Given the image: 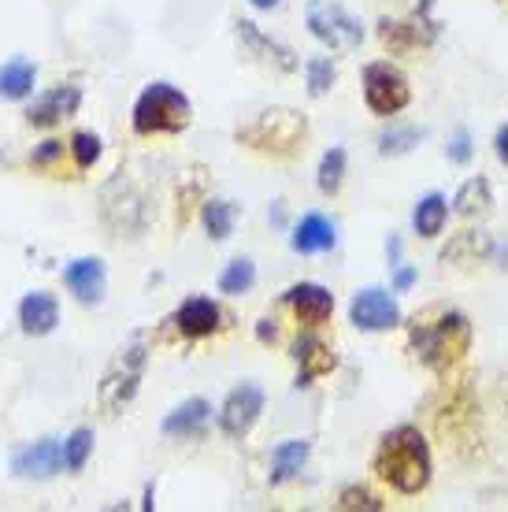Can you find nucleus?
<instances>
[{"instance_id":"nucleus-1","label":"nucleus","mask_w":508,"mask_h":512,"mask_svg":"<svg viewBox=\"0 0 508 512\" xmlns=\"http://www.w3.org/2000/svg\"><path fill=\"white\" fill-rule=\"evenodd\" d=\"M371 472L379 475L390 490L405 494V498L423 494L434 479V457L427 435L412 423H401L394 431H386L379 438L375 457H371Z\"/></svg>"},{"instance_id":"nucleus-2","label":"nucleus","mask_w":508,"mask_h":512,"mask_svg":"<svg viewBox=\"0 0 508 512\" xmlns=\"http://www.w3.org/2000/svg\"><path fill=\"white\" fill-rule=\"evenodd\" d=\"M471 320L464 312H438L434 320L427 316H416V320L408 323V349H412V357L420 360L427 372H434L438 379L445 375H453L468 360L471 353Z\"/></svg>"},{"instance_id":"nucleus-3","label":"nucleus","mask_w":508,"mask_h":512,"mask_svg":"<svg viewBox=\"0 0 508 512\" xmlns=\"http://www.w3.org/2000/svg\"><path fill=\"white\" fill-rule=\"evenodd\" d=\"M479 394L471 375H445L442 394L434 401V431L445 446H453L460 457H475L483 449L479 431Z\"/></svg>"},{"instance_id":"nucleus-4","label":"nucleus","mask_w":508,"mask_h":512,"mask_svg":"<svg viewBox=\"0 0 508 512\" xmlns=\"http://www.w3.org/2000/svg\"><path fill=\"white\" fill-rule=\"evenodd\" d=\"M234 141L249 153L271 156V160H290L305 149L308 141V116L297 108H264L253 119H245L234 130Z\"/></svg>"},{"instance_id":"nucleus-5","label":"nucleus","mask_w":508,"mask_h":512,"mask_svg":"<svg viewBox=\"0 0 508 512\" xmlns=\"http://www.w3.org/2000/svg\"><path fill=\"white\" fill-rule=\"evenodd\" d=\"M193 123L190 97L171 86V82H149L141 97L134 101V116L130 127L138 138H153V134H182Z\"/></svg>"},{"instance_id":"nucleus-6","label":"nucleus","mask_w":508,"mask_h":512,"mask_svg":"<svg viewBox=\"0 0 508 512\" xmlns=\"http://www.w3.org/2000/svg\"><path fill=\"white\" fill-rule=\"evenodd\" d=\"M145 368H149V342L134 334L127 346L119 349L108 368L101 375V386H97V405H101L104 416H119L130 401L138 397V386L145 379Z\"/></svg>"},{"instance_id":"nucleus-7","label":"nucleus","mask_w":508,"mask_h":512,"mask_svg":"<svg viewBox=\"0 0 508 512\" xmlns=\"http://www.w3.org/2000/svg\"><path fill=\"white\" fill-rule=\"evenodd\" d=\"M305 26L331 52H353L364 45V23L338 0H312L305 8Z\"/></svg>"},{"instance_id":"nucleus-8","label":"nucleus","mask_w":508,"mask_h":512,"mask_svg":"<svg viewBox=\"0 0 508 512\" xmlns=\"http://www.w3.org/2000/svg\"><path fill=\"white\" fill-rule=\"evenodd\" d=\"M364 104L371 108V116L379 119L401 116L412 104V86H408L405 71L390 60H375L364 67Z\"/></svg>"},{"instance_id":"nucleus-9","label":"nucleus","mask_w":508,"mask_h":512,"mask_svg":"<svg viewBox=\"0 0 508 512\" xmlns=\"http://www.w3.org/2000/svg\"><path fill=\"white\" fill-rule=\"evenodd\" d=\"M379 45L390 56H412L420 49H431L438 38V23L431 19V0H423L420 12L408 19H379Z\"/></svg>"},{"instance_id":"nucleus-10","label":"nucleus","mask_w":508,"mask_h":512,"mask_svg":"<svg viewBox=\"0 0 508 512\" xmlns=\"http://www.w3.org/2000/svg\"><path fill=\"white\" fill-rule=\"evenodd\" d=\"M349 320H353L356 331L364 334H382V331H394L401 323V305L390 290L382 286H364L356 290L353 301H349Z\"/></svg>"},{"instance_id":"nucleus-11","label":"nucleus","mask_w":508,"mask_h":512,"mask_svg":"<svg viewBox=\"0 0 508 512\" xmlns=\"http://www.w3.org/2000/svg\"><path fill=\"white\" fill-rule=\"evenodd\" d=\"M115 193L101 190V219L112 227L115 234H134L145 227V201H141L138 186L123 179V171L108 182Z\"/></svg>"},{"instance_id":"nucleus-12","label":"nucleus","mask_w":508,"mask_h":512,"mask_svg":"<svg viewBox=\"0 0 508 512\" xmlns=\"http://www.w3.org/2000/svg\"><path fill=\"white\" fill-rule=\"evenodd\" d=\"M260 412H264V390L256 383L234 386L219 409V431L227 438H245L256 427Z\"/></svg>"},{"instance_id":"nucleus-13","label":"nucleus","mask_w":508,"mask_h":512,"mask_svg":"<svg viewBox=\"0 0 508 512\" xmlns=\"http://www.w3.org/2000/svg\"><path fill=\"white\" fill-rule=\"evenodd\" d=\"M234 26H238V41H242V52L249 60L271 67V71H279V75H293V71L301 67V60H297L286 45H279L275 38H267L253 19H238Z\"/></svg>"},{"instance_id":"nucleus-14","label":"nucleus","mask_w":508,"mask_h":512,"mask_svg":"<svg viewBox=\"0 0 508 512\" xmlns=\"http://www.w3.org/2000/svg\"><path fill=\"white\" fill-rule=\"evenodd\" d=\"M282 305L290 308L301 327H323L334 316V294L319 282H297L282 294Z\"/></svg>"},{"instance_id":"nucleus-15","label":"nucleus","mask_w":508,"mask_h":512,"mask_svg":"<svg viewBox=\"0 0 508 512\" xmlns=\"http://www.w3.org/2000/svg\"><path fill=\"white\" fill-rule=\"evenodd\" d=\"M64 286L75 294L78 305H101L104 286H108V271H104L101 256H78L64 268Z\"/></svg>"},{"instance_id":"nucleus-16","label":"nucleus","mask_w":508,"mask_h":512,"mask_svg":"<svg viewBox=\"0 0 508 512\" xmlns=\"http://www.w3.org/2000/svg\"><path fill=\"white\" fill-rule=\"evenodd\" d=\"M171 323H175V331L182 338L197 342V338H208V334H216L223 327V312H219V305L212 297H190V301H182L175 308Z\"/></svg>"},{"instance_id":"nucleus-17","label":"nucleus","mask_w":508,"mask_h":512,"mask_svg":"<svg viewBox=\"0 0 508 512\" xmlns=\"http://www.w3.org/2000/svg\"><path fill=\"white\" fill-rule=\"evenodd\" d=\"M78 104H82V90L78 86H56V90L41 93L38 101L26 108V119H30V127H41L49 130L56 123H64L78 112Z\"/></svg>"},{"instance_id":"nucleus-18","label":"nucleus","mask_w":508,"mask_h":512,"mask_svg":"<svg viewBox=\"0 0 508 512\" xmlns=\"http://www.w3.org/2000/svg\"><path fill=\"white\" fill-rule=\"evenodd\" d=\"M60 468H64V446L56 438H41L12 457V472L23 479H52Z\"/></svg>"},{"instance_id":"nucleus-19","label":"nucleus","mask_w":508,"mask_h":512,"mask_svg":"<svg viewBox=\"0 0 508 512\" xmlns=\"http://www.w3.org/2000/svg\"><path fill=\"white\" fill-rule=\"evenodd\" d=\"M293 357H297V386H312L316 379L331 375L338 368V357L327 342H319L316 334H305L293 342Z\"/></svg>"},{"instance_id":"nucleus-20","label":"nucleus","mask_w":508,"mask_h":512,"mask_svg":"<svg viewBox=\"0 0 508 512\" xmlns=\"http://www.w3.org/2000/svg\"><path fill=\"white\" fill-rule=\"evenodd\" d=\"M497 242L486 231H460L442 245V264L453 268H471V264H486L494 260Z\"/></svg>"},{"instance_id":"nucleus-21","label":"nucleus","mask_w":508,"mask_h":512,"mask_svg":"<svg viewBox=\"0 0 508 512\" xmlns=\"http://www.w3.org/2000/svg\"><path fill=\"white\" fill-rule=\"evenodd\" d=\"M290 245H293V253H301V256L331 253L334 245H338V227H334L323 212H308V216H301V223L293 227Z\"/></svg>"},{"instance_id":"nucleus-22","label":"nucleus","mask_w":508,"mask_h":512,"mask_svg":"<svg viewBox=\"0 0 508 512\" xmlns=\"http://www.w3.org/2000/svg\"><path fill=\"white\" fill-rule=\"evenodd\" d=\"M208 201V171L201 164H193L182 171L175 190V223L178 227H190V219L197 216V208Z\"/></svg>"},{"instance_id":"nucleus-23","label":"nucleus","mask_w":508,"mask_h":512,"mask_svg":"<svg viewBox=\"0 0 508 512\" xmlns=\"http://www.w3.org/2000/svg\"><path fill=\"white\" fill-rule=\"evenodd\" d=\"M19 323H23V331L34 334V338L52 334L56 323H60V301L52 294H45V290L26 294L23 301H19Z\"/></svg>"},{"instance_id":"nucleus-24","label":"nucleus","mask_w":508,"mask_h":512,"mask_svg":"<svg viewBox=\"0 0 508 512\" xmlns=\"http://www.w3.org/2000/svg\"><path fill=\"white\" fill-rule=\"evenodd\" d=\"M212 420V405L204 401V397H190V401H182L178 409H171L164 416V435L167 438H197L208 427Z\"/></svg>"},{"instance_id":"nucleus-25","label":"nucleus","mask_w":508,"mask_h":512,"mask_svg":"<svg viewBox=\"0 0 508 512\" xmlns=\"http://www.w3.org/2000/svg\"><path fill=\"white\" fill-rule=\"evenodd\" d=\"M453 212H457L460 219L490 216V212H494V186H490V179H486V175H475V179L464 182L457 190V197H453Z\"/></svg>"},{"instance_id":"nucleus-26","label":"nucleus","mask_w":508,"mask_h":512,"mask_svg":"<svg viewBox=\"0 0 508 512\" xmlns=\"http://www.w3.org/2000/svg\"><path fill=\"white\" fill-rule=\"evenodd\" d=\"M445 223H449V201H445L442 193H427L416 201L412 208V231L420 234V238H438L445 231Z\"/></svg>"},{"instance_id":"nucleus-27","label":"nucleus","mask_w":508,"mask_h":512,"mask_svg":"<svg viewBox=\"0 0 508 512\" xmlns=\"http://www.w3.org/2000/svg\"><path fill=\"white\" fill-rule=\"evenodd\" d=\"M34 82H38V67L26 56H15L0 67V97H8V101H23L26 93L34 90Z\"/></svg>"},{"instance_id":"nucleus-28","label":"nucleus","mask_w":508,"mask_h":512,"mask_svg":"<svg viewBox=\"0 0 508 512\" xmlns=\"http://www.w3.org/2000/svg\"><path fill=\"white\" fill-rule=\"evenodd\" d=\"M308 453H312V446H308L305 438H286V442H279L275 453H271V483L293 479V475L305 468Z\"/></svg>"},{"instance_id":"nucleus-29","label":"nucleus","mask_w":508,"mask_h":512,"mask_svg":"<svg viewBox=\"0 0 508 512\" xmlns=\"http://www.w3.org/2000/svg\"><path fill=\"white\" fill-rule=\"evenodd\" d=\"M201 219L212 242H227L230 234H234V223H238V205L234 201H204Z\"/></svg>"},{"instance_id":"nucleus-30","label":"nucleus","mask_w":508,"mask_h":512,"mask_svg":"<svg viewBox=\"0 0 508 512\" xmlns=\"http://www.w3.org/2000/svg\"><path fill=\"white\" fill-rule=\"evenodd\" d=\"M345 167H349V156H345L342 145H334V149H327V153H323V160H319V171H316V186H319V193H327V197H334V193L342 190Z\"/></svg>"},{"instance_id":"nucleus-31","label":"nucleus","mask_w":508,"mask_h":512,"mask_svg":"<svg viewBox=\"0 0 508 512\" xmlns=\"http://www.w3.org/2000/svg\"><path fill=\"white\" fill-rule=\"evenodd\" d=\"M253 282H256V264L249 256H234L227 268H223V275H219V290L227 297H242L253 290Z\"/></svg>"},{"instance_id":"nucleus-32","label":"nucleus","mask_w":508,"mask_h":512,"mask_svg":"<svg viewBox=\"0 0 508 512\" xmlns=\"http://www.w3.org/2000/svg\"><path fill=\"white\" fill-rule=\"evenodd\" d=\"M305 82L312 97H327L334 90V82H338V67H334L331 56H312L305 64Z\"/></svg>"},{"instance_id":"nucleus-33","label":"nucleus","mask_w":508,"mask_h":512,"mask_svg":"<svg viewBox=\"0 0 508 512\" xmlns=\"http://www.w3.org/2000/svg\"><path fill=\"white\" fill-rule=\"evenodd\" d=\"M93 457V431L89 427H75L71 435L64 438V468L67 472H82Z\"/></svg>"},{"instance_id":"nucleus-34","label":"nucleus","mask_w":508,"mask_h":512,"mask_svg":"<svg viewBox=\"0 0 508 512\" xmlns=\"http://www.w3.org/2000/svg\"><path fill=\"white\" fill-rule=\"evenodd\" d=\"M423 141L420 127H390L379 138V156H405Z\"/></svg>"},{"instance_id":"nucleus-35","label":"nucleus","mask_w":508,"mask_h":512,"mask_svg":"<svg viewBox=\"0 0 508 512\" xmlns=\"http://www.w3.org/2000/svg\"><path fill=\"white\" fill-rule=\"evenodd\" d=\"M67 149H71V156H75L78 171H89V167L97 164V160H101V153H104L101 138H97V134H89V130H75Z\"/></svg>"},{"instance_id":"nucleus-36","label":"nucleus","mask_w":508,"mask_h":512,"mask_svg":"<svg viewBox=\"0 0 508 512\" xmlns=\"http://www.w3.org/2000/svg\"><path fill=\"white\" fill-rule=\"evenodd\" d=\"M338 509L342 512H382L386 509V501L368 487H345L338 494Z\"/></svg>"},{"instance_id":"nucleus-37","label":"nucleus","mask_w":508,"mask_h":512,"mask_svg":"<svg viewBox=\"0 0 508 512\" xmlns=\"http://www.w3.org/2000/svg\"><path fill=\"white\" fill-rule=\"evenodd\" d=\"M445 156H449L453 164H468V160H471V134H468V130H457V134H453V141H449Z\"/></svg>"},{"instance_id":"nucleus-38","label":"nucleus","mask_w":508,"mask_h":512,"mask_svg":"<svg viewBox=\"0 0 508 512\" xmlns=\"http://www.w3.org/2000/svg\"><path fill=\"white\" fill-rule=\"evenodd\" d=\"M64 156V141H41V149L30 156V164L34 167H49L52 160H60Z\"/></svg>"},{"instance_id":"nucleus-39","label":"nucleus","mask_w":508,"mask_h":512,"mask_svg":"<svg viewBox=\"0 0 508 512\" xmlns=\"http://www.w3.org/2000/svg\"><path fill=\"white\" fill-rule=\"evenodd\" d=\"M416 286V268H408V264H397L394 268V294H405Z\"/></svg>"},{"instance_id":"nucleus-40","label":"nucleus","mask_w":508,"mask_h":512,"mask_svg":"<svg viewBox=\"0 0 508 512\" xmlns=\"http://www.w3.org/2000/svg\"><path fill=\"white\" fill-rule=\"evenodd\" d=\"M494 153H497V160L508 167V123L501 130H497V138H494Z\"/></svg>"},{"instance_id":"nucleus-41","label":"nucleus","mask_w":508,"mask_h":512,"mask_svg":"<svg viewBox=\"0 0 508 512\" xmlns=\"http://www.w3.org/2000/svg\"><path fill=\"white\" fill-rule=\"evenodd\" d=\"M256 334H260V342H279V327H275V320H260Z\"/></svg>"},{"instance_id":"nucleus-42","label":"nucleus","mask_w":508,"mask_h":512,"mask_svg":"<svg viewBox=\"0 0 508 512\" xmlns=\"http://www.w3.org/2000/svg\"><path fill=\"white\" fill-rule=\"evenodd\" d=\"M386 256H390V268L401 264V238H390V242H386Z\"/></svg>"},{"instance_id":"nucleus-43","label":"nucleus","mask_w":508,"mask_h":512,"mask_svg":"<svg viewBox=\"0 0 508 512\" xmlns=\"http://www.w3.org/2000/svg\"><path fill=\"white\" fill-rule=\"evenodd\" d=\"M253 8H260V12H271V8H279L282 0H249Z\"/></svg>"}]
</instances>
